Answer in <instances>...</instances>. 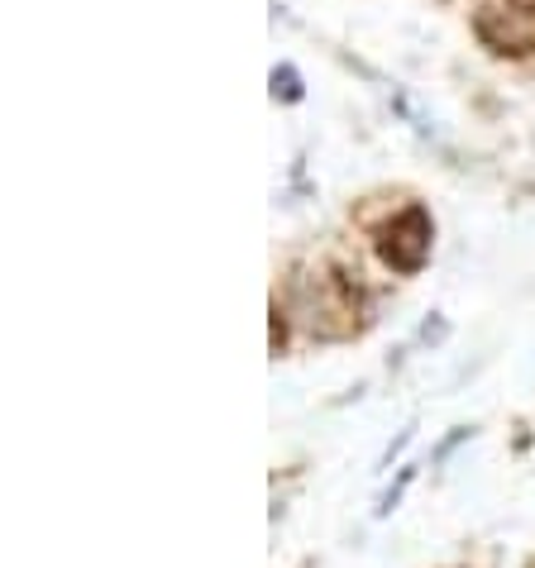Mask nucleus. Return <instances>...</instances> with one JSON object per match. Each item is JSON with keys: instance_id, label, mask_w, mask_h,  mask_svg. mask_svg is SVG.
<instances>
[{"instance_id": "nucleus-1", "label": "nucleus", "mask_w": 535, "mask_h": 568, "mask_svg": "<svg viewBox=\"0 0 535 568\" xmlns=\"http://www.w3.org/2000/svg\"><path fill=\"white\" fill-rule=\"evenodd\" d=\"M431 248H435V220L426 206H406L377 230V258L402 277L421 273L431 263Z\"/></svg>"}, {"instance_id": "nucleus-2", "label": "nucleus", "mask_w": 535, "mask_h": 568, "mask_svg": "<svg viewBox=\"0 0 535 568\" xmlns=\"http://www.w3.org/2000/svg\"><path fill=\"white\" fill-rule=\"evenodd\" d=\"M273 97H282V101H302V77H296V68H273Z\"/></svg>"}, {"instance_id": "nucleus-3", "label": "nucleus", "mask_w": 535, "mask_h": 568, "mask_svg": "<svg viewBox=\"0 0 535 568\" xmlns=\"http://www.w3.org/2000/svg\"><path fill=\"white\" fill-rule=\"evenodd\" d=\"M516 10H526V14H535V0H512Z\"/></svg>"}]
</instances>
